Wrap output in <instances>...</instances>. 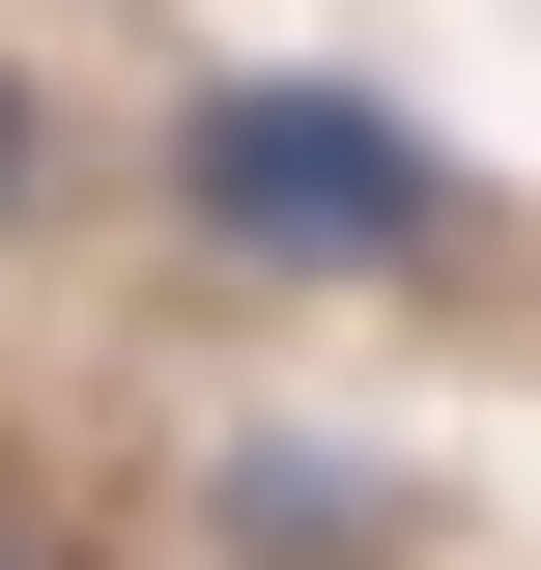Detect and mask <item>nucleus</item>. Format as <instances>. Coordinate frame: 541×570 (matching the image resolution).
<instances>
[{"label":"nucleus","mask_w":541,"mask_h":570,"mask_svg":"<svg viewBox=\"0 0 541 570\" xmlns=\"http://www.w3.org/2000/svg\"><path fill=\"white\" fill-rule=\"evenodd\" d=\"M171 200H200V257L400 285L427 228H456V171H427V115H371V86H200V115H171Z\"/></svg>","instance_id":"f257e3e1"},{"label":"nucleus","mask_w":541,"mask_h":570,"mask_svg":"<svg viewBox=\"0 0 541 570\" xmlns=\"http://www.w3.org/2000/svg\"><path fill=\"white\" fill-rule=\"evenodd\" d=\"M0 570H29V513H0Z\"/></svg>","instance_id":"7ed1b4c3"},{"label":"nucleus","mask_w":541,"mask_h":570,"mask_svg":"<svg viewBox=\"0 0 541 570\" xmlns=\"http://www.w3.org/2000/svg\"><path fill=\"white\" fill-rule=\"evenodd\" d=\"M0 200H29V86H0Z\"/></svg>","instance_id":"f03ea898"}]
</instances>
